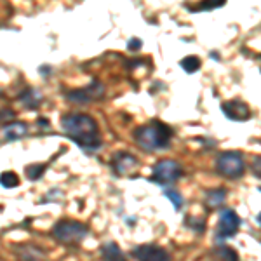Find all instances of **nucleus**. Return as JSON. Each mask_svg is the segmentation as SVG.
Instances as JSON below:
<instances>
[{"label": "nucleus", "mask_w": 261, "mask_h": 261, "mask_svg": "<svg viewBox=\"0 0 261 261\" xmlns=\"http://www.w3.org/2000/svg\"><path fill=\"white\" fill-rule=\"evenodd\" d=\"M61 129L84 152H98L103 145L98 122L87 113H65L61 117Z\"/></svg>", "instance_id": "f257e3e1"}, {"label": "nucleus", "mask_w": 261, "mask_h": 261, "mask_svg": "<svg viewBox=\"0 0 261 261\" xmlns=\"http://www.w3.org/2000/svg\"><path fill=\"white\" fill-rule=\"evenodd\" d=\"M132 138H134L136 145L145 152L164 150L171 145L173 129L160 120H152V122L136 127Z\"/></svg>", "instance_id": "f03ea898"}, {"label": "nucleus", "mask_w": 261, "mask_h": 261, "mask_svg": "<svg viewBox=\"0 0 261 261\" xmlns=\"http://www.w3.org/2000/svg\"><path fill=\"white\" fill-rule=\"evenodd\" d=\"M87 234H89V228L84 223L73 221V219H61L52 226V237L66 245L79 244L87 237Z\"/></svg>", "instance_id": "7ed1b4c3"}, {"label": "nucleus", "mask_w": 261, "mask_h": 261, "mask_svg": "<svg viewBox=\"0 0 261 261\" xmlns=\"http://www.w3.org/2000/svg\"><path fill=\"white\" fill-rule=\"evenodd\" d=\"M216 171L225 178H240L245 171L244 155L240 152H223L216 157Z\"/></svg>", "instance_id": "20e7f679"}, {"label": "nucleus", "mask_w": 261, "mask_h": 261, "mask_svg": "<svg viewBox=\"0 0 261 261\" xmlns=\"http://www.w3.org/2000/svg\"><path fill=\"white\" fill-rule=\"evenodd\" d=\"M183 176V167L179 166V162L171 160V158H164L158 160L152 169V181L158 183V185L167 186L171 183H176Z\"/></svg>", "instance_id": "39448f33"}, {"label": "nucleus", "mask_w": 261, "mask_h": 261, "mask_svg": "<svg viewBox=\"0 0 261 261\" xmlns=\"http://www.w3.org/2000/svg\"><path fill=\"white\" fill-rule=\"evenodd\" d=\"M239 226H240V218L234 209H223L219 213V219H218L216 228V239L218 240H225V239H232L237 235Z\"/></svg>", "instance_id": "423d86ee"}, {"label": "nucleus", "mask_w": 261, "mask_h": 261, "mask_svg": "<svg viewBox=\"0 0 261 261\" xmlns=\"http://www.w3.org/2000/svg\"><path fill=\"white\" fill-rule=\"evenodd\" d=\"M105 96V86L98 80H92L89 86L82 87V89H75L65 94V98L71 103H91V101H98Z\"/></svg>", "instance_id": "0eeeda50"}, {"label": "nucleus", "mask_w": 261, "mask_h": 261, "mask_svg": "<svg viewBox=\"0 0 261 261\" xmlns=\"http://www.w3.org/2000/svg\"><path fill=\"white\" fill-rule=\"evenodd\" d=\"M110 166L113 169V173L117 176H127L130 174L136 167L139 166L138 158L132 153H127V152H117V153L111 155L110 158Z\"/></svg>", "instance_id": "6e6552de"}, {"label": "nucleus", "mask_w": 261, "mask_h": 261, "mask_svg": "<svg viewBox=\"0 0 261 261\" xmlns=\"http://www.w3.org/2000/svg\"><path fill=\"white\" fill-rule=\"evenodd\" d=\"M130 254L136 260H148V261H167L171 258L167 251H164L162 247H158L155 244L138 245V247H134V249L130 251Z\"/></svg>", "instance_id": "1a4fd4ad"}, {"label": "nucleus", "mask_w": 261, "mask_h": 261, "mask_svg": "<svg viewBox=\"0 0 261 261\" xmlns=\"http://www.w3.org/2000/svg\"><path fill=\"white\" fill-rule=\"evenodd\" d=\"M221 110L230 120H235V122H242V120L249 119L251 117L249 107H247L244 101H240V99L225 101V103L221 105Z\"/></svg>", "instance_id": "9d476101"}, {"label": "nucleus", "mask_w": 261, "mask_h": 261, "mask_svg": "<svg viewBox=\"0 0 261 261\" xmlns=\"http://www.w3.org/2000/svg\"><path fill=\"white\" fill-rule=\"evenodd\" d=\"M28 132V126L24 122H9L2 127V141L11 143L24 138Z\"/></svg>", "instance_id": "9b49d317"}, {"label": "nucleus", "mask_w": 261, "mask_h": 261, "mask_svg": "<svg viewBox=\"0 0 261 261\" xmlns=\"http://www.w3.org/2000/svg\"><path fill=\"white\" fill-rule=\"evenodd\" d=\"M18 99H20L21 105L26 107L28 110H35V108H39V105L42 103V94H40L37 89L28 87V89H24V91L21 92Z\"/></svg>", "instance_id": "f8f14e48"}, {"label": "nucleus", "mask_w": 261, "mask_h": 261, "mask_svg": "<svg viewBox=\"0 0 261 261\" xmlns=\"http://www.w3.org/2000/svg\"><path fill=\"white\" fill-rule=\"evenodd\" d=\"M225 200H226L225 188H213V190H209L206 194V200H204V204H206L207 209H216V207L223 206Z\"/></svg>", "instance_id": "ddd939ff"}, {"label": "nucleus", "mask_w": 261, "mask_h": 261, "mask_svg": "<svg viewBox=\"0 0 261 261\" xmlns=\"http://www.w3.org/2000/svg\"><path fill=\"white\" fill-rule=\"evenodd\" d=\"M101 256L108 261H115V260H124L122 251L119 249V245L115 242H107V244L101 245Z\"/></svg>", "instance_id": "4468645a"}, {"label": "nucleus", "mask_w": 261, "mask_h": 261, "mask_svg": "<svg viewBox=\"0 0 261 261\" xmlns=\"http://www.w3.org/2000/svg\"><path fill=\"white\" fill-rule=\"evenodd\" d=\"M47 169V164H32V166H26L24 169V174L28 176V179H40L42 178V174L45 173Z\"/></svg>", "instance_id": "2eb2a0df"}, {"label": "nucleus", "mask_w": 261, "mask_h": 261, "mask_svg": "<svg viewBox=\"0 0 261 261\" xmlns=\"http://www.w3.org/2000/svg\"><path fill=\"white\" fill-rule=\"evenodd\" d=\"M179 65H181V68L186 73H195L200 68V60H198L197 56H188V58H183L179 61Z\"/></svg>", "instance_id": "dca6fc26"}, {"label": "nucleus", "mask_w": 261, "mask_h": 261, "mask_svg": "<svg viewBox=\"0 0 261 261\" xmlns=\"http://www.w3.org/2000/svg\"><path fill=\"white\" fill-rule=\"evenodd\" d=\"M0 183H2L4 188H16V186L20 185V176H18L16 173H11V171H9V173L2 174Z\"/></svg>", "instance_id": "f3484780"}, {"label": "nucleus", "mask_w": 261, "mask_h": 261, "mask_svg": "<svg viewBox=\"0 0 261 261\" xmlns=\"http://www.w3.org/2000/svg\"><path fill=\"white\" fill-rule=\"evenodd\" d=\"M164 195H166V197L169 198L171 202H173L174 209H176V211L181 209V206H183V197H181V194H179L178 190H173V188H166V190H164Z\"/></svg>", "instance_id": "a211bd4d"}, {"label": "nucleus", "mask_w": 261, "mask_h": 261, "mask_svg": "<svg viewBox=\"0 0 261 261\" xmlns=\"http://www.w3.org/2000/svg\"><path fill=\"white\" fill-rule=\"evenodd\" d=\"M225 2L226 0H204V2H200L198 5H195L194 11H211V9L225 5Z\"/></svg>", "instance_id": "6ab92c4d"}, {"label": "nucleus", "mask_w": 261, "mask_h": 261, "mask_svg": "<svg viewBox=\"0 0 261 261\" xmlns=\"http://www.w3.org/2000/svg\"><path fill=\"white\" fill-rule=\"evenodd\" d=\"M218 258H223V260H239V254L234 249H230L226 245H219V249L216 251Z\"/></svg>", "instance_id": "aec40b11"}, {"label": "nucleus", "mask_w": 261, "mask_h": 261, "mask_svg": "<svg viewBox=\"0 0 261 261\" xmlns=\"http://www.w3.org/2000/svg\"><path fill=\"white\" fill-rule=\"evenodd\" d=\"M186 225L190 226L194 232H197V234H204V228H206V223H204V219L202 218H188L186 219Z\"/></svg>", "instance_id": "412c9836"}, {"label": "nucleus", "mask_w": 261, "mask_h": 261, "mask_svg": "<svg viewBox=\"0 0 261 261\" xmlns=\"http://www.w3.org/2000/svg\"><path fill=\"white\" fill-rule=\"evenodd\" d=\"M20 254L23 260H39V258H44V251L37 249V247H32L30 251H20Z\"/></svg>", "instance_id": "4be33fe9"}, {"label": "nucleus", "mask_w": 261, "mask_h": 261, "mask_svg": "<svg viewBox=\"0 0 261 261\" xmlns=\"http://www.w3.org/2000/svg\"><path fill=\"white\" fill-rule=\"evenodd\" d=\"M253 173L256 178H261V157H256L253 162Z\"/></svg>", "instance_id": "5701e85b"}, {"label": "nucleus", "mask_w": 261, "mask_h": 261, "mask_svg": "<svg viewBox=\"0 0 261 261\" xmlns=\"http://www.w3.org/2000/svg\"><path fill=\"white\" fill-rule=\"evenodd\" d=\"M127 49H129V51H139V49H141V40L139 39L129 40V42H127Z\"/></svg>", "instance_id": "b1692460"}, {"label": "nucleus", "mask_w": 261, "mask_h": 261, "mask_svg": "<svg viewBox=\"0 0 261 261\" xmlns=\"http://www.w3.org/2000/svg\"><path fill=\"white\" fill-rule=\"evenodd\" d=\"M11 119H14V111H11V110H2V120L4 122H7V120H11Z\"/></svg>", "instance_id": "393cba45"}, {"label": "nucleus", "mask_w": 261, "mask_h": 261, "mask_svg": "<svg viewBox=\"0 0 261 261\" xmlns=\"http://www.w3.org/2000/svg\"><path fill=\"white\" fill-rule=\"evenodd\" d=\"M256 221H258V225H261V213L256 216Z\"/></svg>", "instance_id": "a878e982"}, {"label": "nucleus", "mask_w": 261, "mask_h": 261, "mask_svg": "<svg viewBox=\"0 0 261 261\" xmlns=\"http://www.w3.org/2000/svg\"><path fill=\"white\" fill-rule=\"evenodd\" d=\"M258 190H260V192H261V186H260V188H258Z\"/></svg>", "instance_id": "bb28decb"}]
</instances>
